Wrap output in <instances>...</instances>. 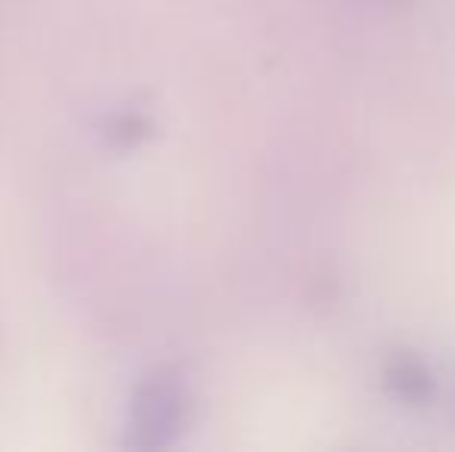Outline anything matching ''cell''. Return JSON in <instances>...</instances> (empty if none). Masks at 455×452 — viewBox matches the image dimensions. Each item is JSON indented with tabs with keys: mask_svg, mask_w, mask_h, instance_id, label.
<instances>
[{
	"mask_svg": "<svg viewBox=\"0 0 455 452\" xmlns=\"http://www.w3.org/2000/svg\"><path fill=\"white\" fill-rule=\"evenodd\" d=\"M186 416V391L174 372L152 375L133 400L131 431L140 447H162L180 431Z\"/></svg>",
	"mask_w": 455,
	"mask_h": 452,
	"instance_id": "obj_1",
	"label": "cell"
},
{
	"mask_svg": "<svg viewBox=\"0 0 455 452\" xmlns=\"http://www.w3.org/2000/svg\"><path fill=\"white\" fill-rule=\"evenodd\" d=\"M390 393L403 403H427L434 397V375L425 362L412 360V356H400L387 366L384 372Z\"/></svg>",
	"mask_w": 455,
	"mask_h": 452,
	"instance_id": "obj_2",
	"label": "cell"
}]
</instances>
